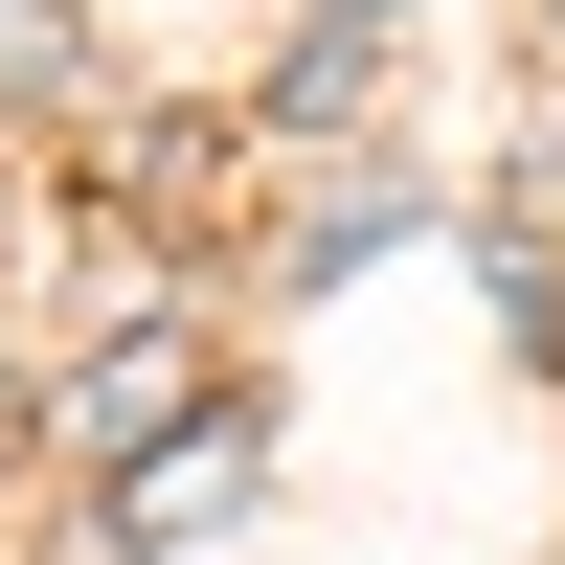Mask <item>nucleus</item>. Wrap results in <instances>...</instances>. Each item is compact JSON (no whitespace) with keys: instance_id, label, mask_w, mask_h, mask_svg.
<instances>
[{"instance_id":"obj_1","label":"nucleus","mask_w":565,"mask_h":565,"mask_svg":"<svg viewBox=\"0 0 565 565\" xmlns=\"http://www.w3.org/2000/svg\"><path fill=\"white\" fill-rule=\"evenodd\" d=\"M249 476H271V430H249V407H204V430H159V452L114 476V543H181V521H226Z\"/></svg>"},{"instance_id":"obj_2","label":"nucleus","mask_w":565,"mask_h":565,"mask_svg":"<svg viewBox=\"0 0 565 565\" xmlns=\"http://www.w3.org/2000/svg\"><path fill=\"white\" fill-rule=\"evenodd\" d=\"M68 430H90V452H159V430H204V340H181V317H136V340L68 385Z\"/></svg>"},{"instance_id":"obj_3","label":"nucleus","mask_w":565,"mask_h":565,"mask_svg":"<svg viewBox=\"0 0 565 565\" xmlns=\"http://www.w3.org/2000/svg\"><path fill=\"white\" fill-rule=\"evenodd\" d=\"M385 23H407V0H317V45H385Z\"/></svg>"},{"instance_id":"obj_4","label":"nucleus","mask_w":565,"mask_h":565,"mask_svg":"<svg viewBox=\"0 0 565 565\" xmlns=\"http://www.w3.org/2000/svg\"><path fill=\"white\" fill-rule=\"evenodd\" d=\"M0 407H23V385H0Z\"/></svg>"}]
</instances>
